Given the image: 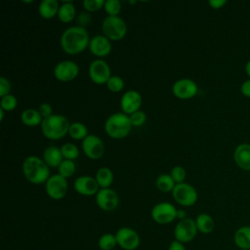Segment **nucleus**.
<instances>
[{
    "label": "nucleus",
    "instance_id": "obj_18",
    "mask_svg": "<svg viewBox=\"0 0 250 250\" xmlns=\"http://www.w3.org/2000/svg\"><path fill=\"white\" fill-rule=\"evenodd\" d=\"M75 191L84 196L96 195L100 190V187L94 177L91 176H80L75 179L73 183Z\"/></svg>",
    "mask_w": 250,
    "mask_h": 250
},
{
    "label": "nucleus",
    "instance_id": "obj_38",
    "mask_svg": "<svg viewBox=\"0 0 250 250\" xmlns=\"http://www.w3.org/2000/svg\"><path fill=\"white\" fill-rule=\"evenodd\" d=\"M76 22H77V25L80 26V27H83L85 28L86 26L90 25L91 21H92V17L90 15V13L88 12H81L77 17H76Z\"/></svg>",
    "mask_w": 250,
    "mask_h": 250
},
{
    "label": "nucleus",
    "instance_id": "obj_43",
    "mask_svg": "<svg viewBox=\"0 0 250 250\" xmlns=\"http://www.w3.org/2000/svg\"><path fill=\"white\" fill-rule=\"evenodd\" d=\"M240 90H241V93H242L245 97L250 98V79H248V80H246V81H244V82L242 83Z\"/></svg>",
    "mask_w": 250,
    "mask_h": 250
},
{
    "label": "nucleus",
    "instance_id": "obj_2",
    "mask_svg": "<svg viewBox=\"0 0 250 250\" xmlns=\"http://www.w3.org/2000/svg\"><path fill=\"white\" fill-rule=\"evenodd\" d=\"M22 173L27 182L33 185L45 184L51 177L50 167L45 163L43 158L36 155H29L22 162Z\"/></svg>",
    "mask_w": 250,
    "mask_h": 250
},
{
    "label": "nucleus",
    "instance_id": "obj_25",
    "mask_svg": "<svg viewBox=\"0 0 250 250\" xmlns=\"http://www.w3.org/2000/svg\"><path fill=\"white\" fill-rule=\"evenodd\" d=\"M195 224L197 227V230L203 234L211 233L215 228V222L213 218L206 213H201L197 215L195 219Z\"/></svg>",
    "mask_w": 250,
    "mask_h": 250
},
{
    "label": "nucleus",
    "instance_id": "obj_14",
    "mask_svg": "<svg viewBox=\"0 0 250 250\" xmlns=\"http://www.w3.org/2000/svg\"><path fill=\"white\" fill-rule=\"evenodd\" d=\"M198 92L197 84L189 78H181L172 86L173 95L180 100H188L193 98Z\"/></svg>",
    "mask_w": 250,
    "mask_h": 250
},
{
    "label": "nucleus",
    "instance_id": "obj_23",
    "mask_svg": "<svg viewBox=\"0 0 250 250\" xmlns=\"http://www.w3.org/2000/svg\"><path fill=\"white\" fill-rule=\"evenodd\" d=\"M58 19L63 23H68L76 19V8L70 1H64L60 5L58 12Z\"/></svg>",
    "mask_w": 250,
    "mask_h": 250
},
{
    "label": "nucleus",
    "instance_id": "obj_24",
    "mask_svg": "<svg viewBox=\"0 0 250 250\" xmlns=\"http://www.w3.org/2000/svg\"><path fill=\"white\" fill-rule=\"evenodd\" d=\"M21 121L27 127H36L41 125L43 118L35 108H26L21 113Z\"/></svg>",
    "mask_w": 250,
    "mask_h": 250
},
{
    "label": "nucleus",
    "instance_id": "obj_8",
    "mask_svg": "<svg viewBox=\"0 0 250 250\" xmlns=\"http://www.w3.org/2000/svg\"><path fill=\"white\" fill-rule=\"evenodd\" d=\"M67 180L60 174L52 175L45 183V191L54 200L62 199L67 192Z\"/></svg>",
    "mask_w": 250,
    "mask_h": 250
},
{
    "label": "nucleus",
    "instance_id": "obj_26",
    "mask_svg": "<svg viewBox=\"0 0 250 250\" xmlns=\"http://www.w3.org/2000/svg\"><path fill=\"white\" fill-rule=\"evenodd\" d=\"M95 179L100 187V188H108L113 183V173L112 171L107 167H102L98 169L96 172Z\"/></svg>",
    "mask_w": 250,
    "mask_h": 250
},
{
    "label": "nucleus",
    "instance_id": "obj_15",
    "mask_svg": "<svg viewBox=\"0 0 250 250\" xmlns=\"http://www.w3.org/2000/svg\"><path fill=\"white\" fill-rule=\"evenodd\" d=\"M96 196V203L104 211H113L119 204V197L116 191L110 188H100Z\"/></svg>",
    "mask_w": 250,
    "mask_h": 250
},
{
    "label": "nucleus",
    "instance_id": "obj_32",
    "mask_svg": "<svg viewBox=\"0 0 250 250\" xmlns=\"http://www.w3.org/2000/svg\"><path fill=\"white\" fill-rule=\"evenodd\" d=\"M106 88L112 93H119L124 88V80L118 75H111L106 82Z\"/></svg>",
    "mask_w": 250,
    "mask_h": 250
},
{
    "label": "nucleus",
    "instance_id": "obj_47",
    "mask_svg": "<svg viewBox=\"0 0 250 250\" xmlns=\"http://www.w3.org/2000/svg\"><path fill=\"white\" fill-rule=\"evenodd\" d=\"M239 250H250V249H239Z\"/></svg>",
    "mask_w": 250,
    "mask_h": 250
},
{
    "label": "nucleus",
    "instance_id": "obj_36",
    "mask_svg": "<svg viewBox=\"0 0 250 250\" xmlns=\"http://www.w3.org/2000/svg\"><path fill=\"white\" fill-rule=\"evenodd\" d=\"M105 0H84L82 2L83 8L88 13H94L98 12L101 9H104Z\"/></svg>",
    "mask_w": 250,
    "mask_h": 250
},
{
    "label": "nucleus",
    "instance_id": "obj_13",
    "mask_svg": "<svg viewBox=\"0 0 250 250\" xmlns=\"http://www.w3.org/2000/svg\"><path fill=\"white\" fill-rule=\"evenodd\" d=\"M117 245L124 250H135L139 247L141 238L138 232L128 227H123L117 229L115 233Z\"/></svg>",
    "mask_w": 250,
    "mask_h": 250
},
{
    "label": "nucleus",
    "instance_id": "obj_3",
    "mask_svg": "<svg viewBox=\"0 0 250 250\" xmlns=\"http://www.w3.org/2000/svg\"><path fill=\"white\" fill-rule=\"evenodd\" d=\"M70 123L68 119L62 114H52L44 118L40 127L43 136L49 140H60L68 135Z\"/></svg>",
    "mask_w": 250,
    "mask_h": 250
},
{
    "label": "nucleus",
    "instance_id": "obj_17",
    "mask_svg": "<svg viewBox=\"0 0 250 250\" xmlns=\"http://www.w3.org/2000/svg\"><path fill=\"white\" fill-rule=\"evenodd\" d=\"M88 49L93 56L98 59H103L110 54L111 42L104 34H98L91 37Z\"/></svg>",
    "mask_w": 250,
    "mask_h": 250
},
{
    "label": "nucleus",
    "instance_id": "obj_9",
    "mask_svg": "<svg viewBox=\"0 0 250 250\" xmlns=\"http://www.w3.org/2000/svg\"><path fill=\"white\" fill-rule=\"evenodd\" d=\"M198 230L195 220L191 218H186L182 221H179L174 229L175 239L182 243H188L193 240Z\"/></svg>",
    "mask_w": 250,
    "mask_h": 250
},
{
    "label": "nucleus",
    "instance_id": "obj_46",
    "mask_svg": "<svg viewBox=\"0 0 250 250\" xmlns=\"http://www.w3.org/2000/svg\"><path fill=\"white\" fill-rule=\"evenodd\" d=\"M129 3H130V4H136V3H137V1H130Z\"/></svg>",
    "mask_w": 250,
    "mask_h": 250
},
{
    "label": "nucleus",
    "instance_id": "obj_10",
    "mask_svg": "<svg viewBox=\"0 0 250 250\" xmlns=\"http://www.w3.org/2000/svg\"><path fill=\"white\" fill-rule=\"evenodd\" d=\"M88 73L91 81L98 85L106 84L108 79L111 77L110 67L103 59L94 60L89 65Z\"/></svg>",
    "mask_w": 250,
    "mask_h": 250
},
{
    "label": "nucleus",
    "instance_id": "obj_11",
    "mask_svg": "<svg viewBox=\"0 0 250 250\" xmlns=\"http://www.w3.org/2000/svg\"><path fill=\"white\" fill-rule=\"evenodd\" d=\"M79 74V66L70 60L59 62L54 67V76L61 82H70Z\"/></svg>",
    "mask_w": 250,
    "mask_h": 250
},
{
    "label": "nucleus",
    "instance_id": "obj_16",
    "mask_svg": "<svg viewBox=\"0 0 250 250\" xmlns=\"http://www.w3.org/2000/svg\"><path fill=\"white\" fill-rule=\"evenodd\" d=\"M142 103L143 99L138 91L128 90L122 95L120 99V107L123 113L131 115L132 113L140 110Z\"/></svg>",
    "mask_w": 250,
    "mask_h": 250
},
{
    "label": "nucleus",
    "instance_id": "obj_42",
    "mask_svg": "<svg viewBox=\"0 0 250 250\" xmlns=\"http://www.w3.org/2000/svg\"><path fill=\"white\" fill-rule=\"evenodd\" d=\"M227 1L226 0H210L208 2V4L210 5L211 8L217 10V9H220L222 7H224L226 5Z\"/></svg>",
    "mask_w": 250,
    "mask_h": 250
},
{
    "label": "nucleus",
    "instance_id": "obj_4",
    "mask_svg": "<svg viewBox=\"0 0 250 250\" xmlns=\"http://www.w3.org/2000/svg\"><path fill=\"white\" fill-rule=\"evenodd\" d=\"M133 128L129 115L123 112H115L109 115L104 122V131L112 139H123L127 137Z\"/></svg>",
    "mask_w": 250,
    "mask_h": 250
},
{
    "label": "nucleus",
    "instance_id": "obj_22",
    "mask_svg": "<svg viewBox=\"0 0 250 250\" xmlns=\"http://www.w3.org/2000/svg\"><path fill=\"white\" fill-rule=\"evenodd\" d=\"M233 242L238 249H250V226L238 228L234 232Z\"/></svg>",
    "mask_w": 250,
    "mask_h": 250
},
{
    "label": "nucleus",
    "instance_id": "obj_30",
    "mask_svg": "<svg viewBox=\"0 0 250 250\" xmlns=\"http://www.w3.org/2000/svg\"><path fill=\"white\" fill-rule=\"evenodd\" d=\"M61 151L63 159L74 161L79 156V149L76 145L72 143H65L61 146Z\"/></svg>",
    "mask_w": 250,
    "mask_h": 250
},
{
    "label": "nucleus",
    "instance_id": "obj_29",
    "mask_svg": "<svg viewBox=\"0 0 250 250\" xmlns=\"http://www.w3.org/2000/svg\"><path fill=\"white\" fill-rule=\"evenodd\" d=\"M98 245L101 250H112L117 245V240L115 234L112 233H104L103 234L99 240Z\"/></svg>",
    "mask_w": 250,
    "mask_h": 250
},
{
    "label": "nucleus",
    "instance_id": "obj_34",
    "mask_svg": "<svg viewBox=\"0 0 250 250\" xmlns=\"http://www.w3.org/2000/svg\"><path fill=\"white\" fill-rule=\"evenodd\" d=\"M18 105V99L12 95L9 94L5 97L1 98L0 101V108H2L5 111H13Z\"/></svg>",
    "mask_w": 250,
    "mask_h": 250
},
{
    "label": "nucleus",
    "instance_id": "obj_44",
    "mask_svg": "<svg viewBox=\"0 0 250 250\" xmlns=\"http://www.w3.org/2000/svg\"><path fill=\"white\" fill-rule=\"evenodd\" d=\"M186 218H188L187 212L184 209H177V219H179V221H182Z\"/></svg>",
    "mask_w": 250,
    "mask_h": 250
},
{
    "label": "nucleus",
    "instance_id": "obj_20",
    "mask_svg": "<svg viewBox=\"0 0 250 250\" xmlns=\"http://www.w3.org/2000/svg\"><path fill=\"white\" fill-rule=\"evenodd\" d=\"M42 158L45 163L52 168H58L63 160L61 147H58L56 146H50L46 147L43 151Z\"/></svg>",
    "mask_w": 250,
    "mask_h": 250
},
{
    "label": "nucleus",
    "instance_id": "obj_37",
    "mask_svg": "<svg viewBox=\"0 0 250 250\" xmlns=\"http://www.w3.org/2000/svg\"><path fill=\"white\" fill-rule=\"evenodd\" d=\"M129 118H130V121H131V124L133 127H140L146 123V114L145 111L140 109V110L132 113L131 115H129Z\"/></svg>",
    "mask_w": 250,
    "mask_h": 250
},
{
    "label": "nucleus",
    "instance_id": "obj_39",
    "mask_svg": "<svg viewBox=\"0 0 250 250\" xmlns=\"http://www.w3.org/2000/svg\"><path fill=\"white\" fill-rule=\"evenodd\" d=\"M12 85L11 82L4 76L0 77V97H5L9 94H11Z\"/></svg>",
    "mask_w": 250,
    "mask_h": 250
},
{
    "label": "nucleus",
    "instance_id": "obj_19",
    "mask_svg": "<svg viewBox=\"0 0 250 250\" xmlns=\"http://www.w3.org/2000/svg\"><path fill=\"white\" fill-rule=\"evenodd\" d=\"M233 159L238 167L250 171V145L241 144L237 146L233 152Z\"/></svg>",
    "mask_w": 250,
    "mask_h": 250
},
{
    "label": "nucleus",
    "instance_id": "obj_12",
    "mask_svg": "<svg viewBox=\"0 0 250 250\" xmlns=\"http://www.w3.org/2000/svg\"><path fill=\"white\" fill-rule=\"evenodd\" d=\"M81 147L84 154L92 160H98L104 156V144L96 135H88L81 143Z\"/></svg>",
    "mask_w": 250,
    "mask_h": 250
},
{
    "label": "nucleus",
    "instance_id": "obj_28",
    "mask_svg": "<svg viewBox=\"0 0 250 250\" xmlns=\"http://www.w3.org/2000/svg\"><path fill=\"white\" fill-rule=\"evenodd\" d=\"M155 186L158 190L162 192H172L176 183L170 176V174H161L155 180Z\"/></svg>",
    "mask_w": 250,
    "mask_h": 250
},
{
    "label": "nucleus",
    "instance_id": "obj_45",
    "mask_svg": "<svg viewBox=\"0 0 250 250\" xmlns=\"http://www.w3.org/2000/svg\"><path fill=\"white\" fill-rule=\"evenodd\" d=\"M245 71H246L247 75L250 77V61H248V62L245 65Z\"/></svg>",
    "mask_w": 250,
    "mask_h": 250
},
{
    "label": "nucleus",
    "instance_id": "obj_41",
    "mask_svg": "<svg viewBox=\"0 0 250 250\" xmlns=\"http://www.w3.org/2000/svg\"><path fill=\"white\" fill-rule=\"evenodd\" d=\"M168 250H187V249H186L184 243L175 239L170 243V245L168 247Z\"/></svg>",
    "mask_w": 250,
    "mask_h": 250
},
{
    "label": "nucleus",
    "instance_id": "obj_40",
    "mask_svg": "<svg viewBox=\"0 0 250 250\" xmlns=\"http://www.w3.org/2000/svg\"><path fill=\"white\" fill-rule=\"evenodd\" d=\"M37 110L39 111V113H40V115L42 116L43 119H44V118H47V117H49V116H51L52 114H54V113H53V107H52V105H51L50 104H48V103H42V104H40L39 106H38V108H37Z\"/></svg>",
    "mask_w": 250,
    "mask_h": 250
},
{
    "label": "nucleus",
    "instance_id": "obj_21",
    "mask_svg": "<svg viewBox=\"0 0 250 250\" xmlns=\"http://www.w3.org/2000/svg\"><path fill=\"white\" fill-rule=\"evenodd\" d=\"M60 4L57 0H43L38 6V13L42 19L51 20L58 16Z\"/></svg>",
    "mask_w": 250,
    "mask_h": 250
},
{
    "label": "nucleus",
    "instance_id": "obj_27",
    "mask_svg": "<svg viewBox=\"0 0 250 250\" xmlns=\"http://www.w3.org/2000/svg\"><path fill=\"white\" fill-rule=\"evenodd\" d=\"M88 128L82 122H72L70 123L68 129V136L73 140L83 141L88 136Z\"/></svg>",
    "mask_w": 250,
    "mask_h": 250
},
{
    "label": "nucleus",
    "instance_id": "obj_35",
    "mask_svg": "<svg viewBox=\"0 0 250 250\" xmlns=\"http://www.w3.org/2000/svg\"><path fill=\"white\" fill-rule=\"evenodd\" d=\"M170 176L174 180V182L177 184L185 183V180L187 178V171L183 166L176 165L174 166L170 171Z\"/></svg>",
    "mask_w": 250,
    "mask_h": 250
},
{
    "label": "nucleus",
    "instance_id": "obj_31",
    "mask_svg": "<svg viewBox=\"0 0 250 250\" xmlns=\"http://www.w3.org/2000/svg\"><path fill=\"white\" fill-rule=\"evenodd\" d=\"M75 171H76V165H75V162L72 160L63 159L62 162L58 167V174H60L65 179H68L71 176H73Z\"/></svg>",
    "mask_w": 250,
    "mask_h": 250
},
{
    "label": "nucleus",
    "instance_id": "obj_7",
    "mask_svg": "<svg viewBox=\"0 0 250 250\" xmlns=\"http://www.w3.org/2000/svg\"><path fill=\"white\" fill-rule=\"evenodd\" d=\"M152 220L159 225H168L177 219V208L170 202L162 201L151 209Z\"/></svg>",
    "mask_w": 250,
    "mask_h": 250
},
{
    "label": "nucleus",
    "instance_id": "obj_1",
    "mask_svg": "<svg viewBox=\"0 0 250 250\" xmlns=\"http://www.w3.org/2000/svg\"><path fill=\"white\" fill-rule=\"evenodd\" d=\"M91 37L86 28L78 25L67 27L61 35L60 45L62 50L68 55H78L89 47Z\"/></svg>",
    "mask_w": 250,
    "mask_h": 250
},
{
    "label": "nucleus",
    "instance_id": "obj_33",
    "mask_svg": "<svg viewBox=\"0 0 250 250\" xmlns=\"http://www.w3.org/2000/svg\"><path fill=\"white\" fill-rule=\"evenodd\" d=\"M121 2L119 0H105L104 10L107 16H118L121 11Z\"/></svg>",
    "mask_w": 250,
    "mask_h": 250
},
{
    "label": "nucleus",
    "instance_id": "obj_5",
    "mask_svg": "<svg viewBox=\"0 0 250 250\" xmlns=\"http://www.w3.org/2000/svg\"><path fill=\"white\" fill-rule=\"evenodd\" d=\"M102 30L110 41H119L127 33V24L119 16H106L102 22Z\"/></svg>",
    "mask_w": 250,
    "mask_h": 250
},
{
    "label": "nucleus",
    "instance_id": "obj_6",
    "mask_svg": "<svg viewBox=\"0 0 250 250\" xmlns=\"http://www.w3.org/2000/svg\"><path fill=\"white\" fill-rule=\"evenodd\" d=\"M172 196L174 200L185 207H189L192 206L196 203L197 201V191L196 189L188 183H182V184H177L172 190Z\"/></svg>",
    "mask_w": 250,
    "mask_h": 250
}]
</instances>
